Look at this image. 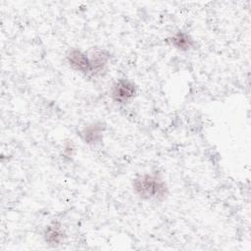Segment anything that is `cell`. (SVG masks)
Here are the masks:
<instances>
[{"mask_svg":"<svg viewBox=\"0 0 251 251\" xmlns=\"http://www.w3.org/2000/svg\"><path fill=\"white\" fill-rule=\"evenodd\" d=\"M137 92L135 83L129 78H119L116 80L110 90L111 98L118 104H126L131 101Z\"/></svg>","mask_w":251,"mask_h":251,"instance_id":"obj_2","label":"cell"},{"mask_svg":"<svg viewBox=\"0 0 251 251\" xmlns=\"http://www.w3.org/2000/svg\"><path fill=\"white\" fill-rule=\"evenodd\" d=\"M66 59L71 68L83 75L91 76V65L87 52H83L77 48L68 51Z\"/></svg>","mask_w":251,"mask_h":251,"instance_id":"obj_3","label":"cell"},{"mask_svg":"<svg viewBox=\"0 0 251 251\" xmlns=\"http://www.w3.org/2000/svg\"><path fill=\"white\" fill-rule=\"evenodd\" d=\"M134 193L144 201H163L169 193L164 178L156 173H146L135 176L132 180Z\"/></svg>","mask_w":251,"mask_h":251,"instance_id":"obj_1","label":"cell"},{"mask_svg":"<svg viewBox=\"0 0 251 251\" xmlns=\"http://www.w3.org/2000/svg\"><path fill=\"white\" fill-rule=\"evenodd\" d=\"M43 238L44 241L51 246H57L62 244V242L66 238V232L61 223L53 222L48 225L44 229Z\"/></svg>","mask_w":251,"mask_h":251,"instance_id":"obj_6","label":"cell"},{"mask_svg":"<svg viewBox=\"0 0 251 251\" xmlns=\"http://www.w3.org/2000/svg\"><path fill=\"white\" fill-rule=\"evenodd\" d=\"M75 151V146L72 142V140L70 142H67L64 146V156L65 157H72L73 156V153Z\"/></svg>","mask_w":251,"mask_h":251,"instance_id":"obj_8","label":"cell"},{"mask_svg":"<svg viewBox=\"0 0 251 251\" xmlns=\"http://www.w3.org/2000/svg\"><path fill=\"white\" fill-rule=\"evenodd\" d=\"M166 41L173 47H175L176 49L179 50V51H188L191 48L194 47V40L192 39V37L184 32V31H177L175 34H173L172 36L168 37L166 39Z\"/></svg>","mask_w":251,"mask_h":251,"instance_id":"obj_7","label":"cell"},{"mask_svg":"<svg viewBox=\"0 0 251 251\" xmlns=\"http://www.w3.org/2000/svg\"><path fill=\"white\" fill-rule=\"evenodd\" d=\"M87 53L91 65V76L103 75L108 69L111 58L110 52L101 48H93Z\"/></svg>","mask_w":251,"mask_h":251,"instance_id":"obj_4","label":"cell"},{"mask_svg":"<svg viewBox=\"0 0 251 251\" xmlns=\"http://www.w3.org/2000/svg\"><path fill=\"white\" fill-rule=\"evenodd\" d=\"M104 130L105 125L102 123H93L85 126L79 131V135L84 143L88 145H97L101 143L103 139Z\"/></svg>","mask_w":251,"mask_h":251,"instance_id":"obj_5","label":"cell"}]
</instances>
